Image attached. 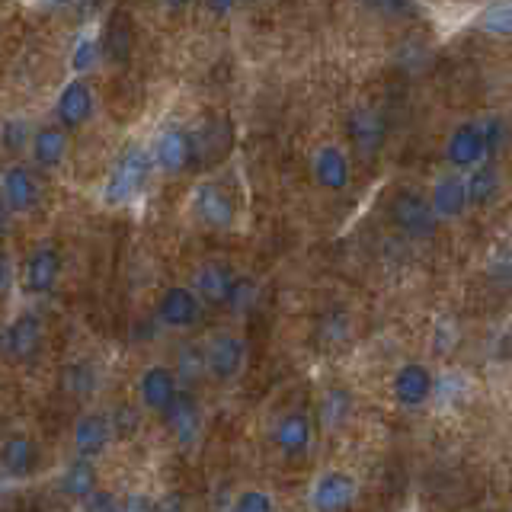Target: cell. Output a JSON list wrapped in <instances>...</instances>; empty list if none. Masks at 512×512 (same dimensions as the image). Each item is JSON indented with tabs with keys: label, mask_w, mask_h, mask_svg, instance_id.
I'll return each instance as SVG.
<instances>
[{
	"label": "cell",
	"mask_w": 512,
	"mask_h": 512,
	"mask_svg": "<svg viewBox=\"0 0 512 512\" xmlns=\"http://www.w3.org/2000/svg\"><path fill=\"white\" fill-rule=\"evenodd\" d=\"M151 167H154L151 151L141 148V144H128V148L119 154L116 167H112L109 180H106V192H103L106 205H125V202H132L138 192H141V186L148 183Z\"/></svg>",
	"instance_id": "6da1fadb"
},
{
	"label": "cell",
	"mask_w": 512,
	"mask_h": 512,
	"mask_svg": "<svg viewBox=\"0 0 512 512\" xmlns=\"http://www.w3.org/2000/svg\"><path fill=\"white\" fill-rule=\"evenodd\" d=\"M391 218L397 228L410 237H432L436 221H439V215L432 212V205L413 189H400L391 199Z\"/></svg>",
	"instance_id": "7a4b0ae2"
},
{
	"label": "cell",
	"mask_w": 512,
	"mask_h": 512,
	"mask_svg": "<svg viewBox=\"0 0 512 512\" xmlns=\"http://www.w3.org/2000/svg\"><path fill=\"white\" fill-rule=\"evenodd\" d=\"M151 157H154V164L167 173H180L189 164H196V141H192V132H186L180 125L164 128L154 141Z\"/></svg>",
	"instance_id": "3957f363"
},
{
	"label": "cell",
	"mask_w": 512,
	"mask_h": 512,
	"mask_svg": "<svg viewBox=\"0 0 512 512\" xmlns=\"http://www.w3.org/2000/svg\"><path fill=\"white\" fill-rule=\"evenodd\" d=\"M244 340L234 333H215L212 340L205 346V368L212 372V378L218 381H231L240 375V368H244Z\"/></svg>",
	"instance_id": "277c9868"
},
{
	"label": "cell",
	"mask_w": 512,
	"mask_h": 512,
	"mask_svg": "<svg viewBox=\"0 0 512 512\" xmlns=\"http://www.w3.org/2000/svg\"><path fill=\"white\" fill-rule=\"evenodd\" d=\"M192 215H196L205 228H215L224 231L234 224V202L224 189L212 186V183H202L192 192Z\"/></svg>",
	"instance_id": "5b68a950"
},
{
	"label": "cell",
	"mask_w": 512,
	"mask_h": 512,
	"mask_svg": "<svg viewBox=\"0 0 512 512\" xmlns=\"http://www.w3.org/2000/svg\"><path fill=\"white\" fill-rule=\"evenodd\" d=\"M164 416H167V426L173 432V439L180 445H192L199 439L202 432V410L196 404V397L189 391H176L173 400L164 407Z\"/></svg>",
	"instance_id": "8992f818"
},
{
	"label": "cell",
	"mask_w": 512,
	"mask_h": 512,
	"mask_svg": "<svg viewBox=\"0 0 512 512\" xmlns=\"http://www.w3.org/2000/svg\"><path fill=\"white\" fill-rule=\"evenodd\" d=\"M445 157L452 160V167L458 170H474L477 164H484L487 157V144H484V128L474 122L458 125L452 138H448Z\"/></svg>",
	"instance_id": "52a82bcc"
},
{
	"label": "cell",
	"mask_w": 512,
	"mask_h": 512,
	"mask_svg": "<svg viewBox=\"0 0 512 512\" xmlns=\"http://www.w3.org/2000/svg\"><path fill=\"white\" fill-rule=\"evenodd\" d=\"M157 314H160V320H164L167 327H173V330H186V327H192L199 320V298H196V292L192 288H186V285H170L164 295H160V301H157Z\"/></svg>",
	"instance_id": "ba28073f"
},
{
	"label": "cell",
	"mask_w": 512,
	"mask_h": 512,
	"mask_svg": "<svg viewBox=\"0 0 512 512\" xmlns=\"http://www.w3.org/2000/svg\"><path fill=\"white\" fill-rule=\"evenodd\" d=\"M0 192H4V205L10 208V212H32V208L39 205V180L32 176V170L26 167H10L4 173V180H0Z\"/></svg>",
	"instance_id": "9c48e42d"
},
{
	"label": "cell",
	"mask_w": 512,
	"mask_h": 512,
	"mask_svg": "<svg viewBox=\"0 0 512 512\" xmlns=\"http://www.w3.org/2000/svg\"><path fill=\"white\" fill-rule=\"evenodd\" d=\"M55 112L64 128H80L93 116V90L84 84V80H68L64 90L58 93Z\"/></svg>",
	"instance_id": "30bf717a"
},
{
	"label": "cell",
	"mask_w": 512,
	"mask_h": 512,
	"mask_svg": "<svg viewBox=\"0 0 512 512\" xmlns=\"http://www.w3.org/2000/svg\"><path fill=\"white\" fill-rule=\"evenodd\" d=\"M394 397H397V404H404V407H423L426 400L432 397L429 368L420 365V362H407L394 375Z\"/></svg>",
	"instance_id": "8fae6325"
},
{
	"label": "cell",
	"mask_w": 512,
	"mask_h": 512,
	"mask_svg": "<svg viewBox=\"0 0 512 512\" xmlns=\"http://www.w3.org/2000/svg\"><path fill=\"white\" fill-rule=\"evenodd\" d=\"M39 346H42V317L26 311V314L16 317L7 330V352L13 359L29 362L39 352Z\"/></svg>",
	"instance_id": "7c38bea8"
},
{
	"label": "cell",
	"mask_w": 512,
	"mask_h": 512,
	"mask_svg": "<svg viewBox=\"0 0 512 512\" xmlns=\"http://www.w3.org/2000/svg\"><path fill=\"white\" fill-rule=\"evenodd\" d=\"M176 391H180V388H176V375L164 365H151L138 381L141 404L148 410H154V413H164V407L170 404Z\"/></svg>",
	"instance_id": "4fadbf2b"
},
{
	"label": "cell",
	"mask_w": 512,
	"mask_h": 512,
	"mask_svg": "<svg viewBox=\"0 0 512 512\" xmlns=\"http://www.w3.org/2000/svg\"><path fill=\"white\" fill-rule=\"evenodd\" d=\"M112 439V426L106 413H87L84 420L74 426V448L80 458H96L106 452Z\"/></svg>",
	"instance_id": "5bb4252c"
},
{
	"label": "cell",
	"mask_w": 512,
	"mask_h": 512,
	"mask_svg": "<svg viewBox=\"0 0 512 512\" xmlns=\"http://www.w3.org/2000/svg\"><path fill=\"white\" fill-rule=\"evenodd\" d=\"M58 272H61V256L52 247H39L26 260V292L32 295L52 292L58 282Z\"/></svg>",
	"instance_id": "9a60e30c"
},
{
	"label": "cell",
	"mask_w": 512,
	"mask_h": 512,
	"mask_svg": "<svg viewBox=\"0 0 512 512\" xmlns=\"http://www.w3.org/2000/svg\"><path fill=\"white\" fill-rule=\"evenodd\" d=\"M356 500V480L343 471H330L314 484V509H346Z\"/></svg>",
	"instance_id": "2e32d148"
},
{
	"label": "cell",
	"mask_w": 512,
	"mask_h": 512,
	"mask_svg": "<svg viewBox=\"0 0 512 512\" xmlns=\"http://www.w3.org/2000/svg\"><path fill=\"white\" fill-rule=\"evenodd\" d=\"M432 212L439 218H458L464 208H468V183L461 180V176L448 173V176H439L436 186H432Z\"/></svg>",
	"instance_id": "e0dca14e"
},
{
	"label": "cell",
	"mask_w": 512,
	"mask_h": 512,
	"mask_svg": "<svg viewBox=\"0 0 512 512\" xmlns=\"http://www.w3.org/2000/svg\"><path fill=\"white\" fill-rule=\"evenodd\" d=\"M29 151H32V157H36L39 167H45V170L58 167L61 160L68 157V132H64V125L39 128L29 141Z\"/></svg>",
	"instance_id": "ac0fdd59"
},
{
	"label": "cell",
	"mask_w": 512,
	"mask_h": 512,
	"mask_svg": "<svg viewBox=\"0 0 512 512\" xmlns=\"http://www.w3.org/2000/svg\"><path fill=\"white\" fill-rule=\"evenodd\" d=\"M314 180L324 189H346L349 183V160L336 144H324L314 154Z\"/></svg>",
	"instance_id": "d6986e66"
},
{
	"label": "cell",
	"mask_w": 512,
	"mask_h": 512,
	"mask_svg": "<svg viewBox=\"0 0 512 512\" xmlns=\"http://www.w3.org/2000/svg\"><path fill=\"white\" fill-rule=\"evenodd\" d=\"M349 135H352V141H356V148L362 154H375L381 148V141H384V122H381V116L375 109L359 106L349 116Z\"/></svg>",
	"instance_id": "ffe728a7"
},
{
	"label": "cell",
	"mask_w": 512,
	"mask_h": 512,
	"mask_svg": "<svg viewBox=\"0 0 512 512\" xmlns=\"http://www.w3.org/2000/svg\"><path fill=\"white\" fill-rule=\"evenodd\" d=\"M276 445L282 448L285 455H301V452H308V445H311V420L304 413H285L279 426H276Z\"/></svg>",
	"instance_id": "44dd1931"
},
{
	"label": "cell",
	"mask_w": 512,
	"mask_h": 512,
	"mask_svg": "<svg viewBox=\"0 0 512 512\" xmlns=\"http://www.w3.org/2000/svg\"><path fill=\"white\" fill-rule=\"evenodd\" d=\"M36 442L29 436H10L4 445H0V464L10 477H26L32 468H36Z\"/></svg>",
	"instance_id": "7402d4cb"
},
{
	"label": "cell",
	"mask_w": 512,
	"mask_h": 512,
	"mask_svg": "<svg viewBox=\"0 0 512 512\" xmlns=\"http://www.w3.org/2000/svg\"><path fill=\"white\" fill-rule=\"evenodd\" d=\"M231 282H234L231 266H224V263H205L199 269V276H196V292L208 304H224V301H228V292H231Z\"/></svg>",
	"instance_id": "603a6c76"
},
{
	"label": "cell",
	"mask_w": 512,
	"mask_h": 512,
	"mask_svg": "<svg viewBox=\"0 0 512 512\" xmlns=\"http://www.w3.org/2000/svg\"><path fill=\"white\" fill-rule=\"evenodd\" d=\"M61 490L74 496V500H87L96 490V468L90 464V458H77L68 464V471L61 477Z\"/></svg>",
	"instance_id": "cb8c5ba5"
},
{
	"label": "cell",
	"mask_w": 512,
	"mask_h": 512,
	"mask_svg": "<svg viewBox=\"0 0 512 512\" xmlns=\"http://www.w3.org/2000/svg\"><path fill=\"white\" fill-rule=\"evenodd\" d=\"M468 183V205H490L500 192V173L493 164H477Z\"/></svg>",
	"instance_id": "d4e9b609"
},
{
	"label": "cell",
	"mask_w": 512,
	"mask_h": 512,
	"mask_svg": "<svg viewBox=\"0 0 512 512\" xmlns=\"http://www.w3.org/2000/svg\"><path fill=\"white\" fill-rule=\"evenodd\" d=\"M61 384H64V391L74 394V397H87V394H93V388H96V372H93V365H90V362H71V365L61 372Z\"/></svg>",
	"instance_id": "484cf974"
},
{
	"label": "cell",
	"mask_w": 512,
	"mask_h": 512,
	"mask_svg": "<svg viewBox=\"0 0 512 512\" xmlns=\"http://www.w3.org/2000/svg\"><path fill=\"white\" fill-rule=\"evenodd\" d=\"M128 45H132V32H128V20L116 13V16H112L109 29H106V42H103V48H106V55H109V58L122 61V58L128 55Z\"/></svg>",
	"instance_id": "4316f807"
},
{
	"label": "cell",
	"mask_w": 512,
	"mask_h": 512,
	"mask_svg": "<svg viewBox=\"0 0 512 512\" xmlns=\"http://www.w3.org/2000/svg\"><path fill=\"white\" fill-rule=\"evenodd\" d=\"M0 141H4V148L10 154H23L29 148V141H32L29 125L23 119H7L4 128H0Z\"/></svg>",
	"instance_id": "83f0119b"
},
{
	"label": "cell",
	"mask_w": 512,
	"mask_h": 512,
	"mask_svg": "<svg viewBox=\"0 0 512 512\" xmlns=\"http://www.w3.org/2000/svg\"><path fill=\"white\" fill-rule=\"evenodd\" d=\"M253 301H256V282L253 279H244V276H234L228 301H224V304H228L234 314H244V311H250Z\"/></svg>",
	"instance_id": "f1b7e54d"
},
{
	"label": "cell",
	"mask_w": 512,
	"mask_h": 512,
	"mask_svg": "<svg viewBox=\"0 0 512 512\" xmlns=\"http://www.w3.org/2000/svg\"><path fill=\"white\" fill-rule=\"evenodd\" d=\"M96 61H100V45H96V39H80L71 52V68L77 74H87L96 68Z\"/></svg>",
	"instance_id": "f546056e"
},
{
	"label": "cell",
	"mask_w": 512,
	"mask_h": 512,
	"mask_svg": "<svg viewBox=\"0 0 512 512\" xmlns=\"http://www.w3.org/2000/svg\"><path fill=\"white\" fill-rule=\"evenodd\" d=\"M484 29L496 32V36H512V0H503L484 16Z\"/></svg>",
	"instance_id": "4dcf8cb0"
},
{
	"label": "cell",
	"mask_w": 512,
	"mask_h": 512,
	"mask_svg": "<svg viewBox=\"0 0 512 512\" xmlns=\"http://www.w3.org/2000/svg\"><path fill=\"white\" fill-rule=\"evenodd\" d=\"M349 413V394L343 388H336L324 397V423L327 426H340Z\"/></svg>",
	"instance_id": "1f68e13d"
},
{
	"label": "cell",
	"mask_w": 512,
	"mask_h": 512,
	"mask_svg": "<svg viewBox=\"0 0 512 512\" xmlns=\"http://www.w3.org/2000/svg\"><path fill=\"white\" fill-rule=\"evenodd\" d=\"M368 10L384 13V16H413L416 0H362Z\"/></svg>",
	"instance_id": "d6a6232c"
},
{
	"label": "cell",
	"mask_w": 512,
	"mask_h": 512,
	"mask_svg": "<svg viewBox=\"0 0 512 512\" xmlns=\"http://www.w3.org/2000/svg\"><path fill=\"white\" fill-rule=\"evenodd\" d=\"M272 506H276V503H272L269 496L260 493V490H244V493H240L237 500H234V509H237V512H269Z\"/></svg>",
	"instance_id": "836d02e7"
},
{
	"label": "cell",
	"mask_w": 512,
	"mask_h": 512,
	"mask_svg": "<svg viewBox=\"0 0 512 512\" xmlns=\"http://www.w3.org/2000/svg\"><path fill=\"white\" fill-rule=\"evenodd\" d=\"M202 368H205V352L196 349V346L183 349V356H180V375H186L189 381H196V375H202Z\"/></svg>",
	"instance_id": "e575fe53"
},
{
	"label": "cell",
	"mask_w": 512,
	"mask_h": 512,
	"mask_svg": "<svg viewBox=\"0 0 512 512\" xmlns=\"http://www.w3.org/2000/svg\"><path fill=\"white\" fill-rule=\"evenodd\" d=\"M503 122H490V125H484V144H487V154H496V148H500V141H503Z\"/></svg>",
	"instance_id": "d590c367"
},
{
	"label": "cell",
	"mask_w": 512,
	"mask_h": 512,
	"mask_svg": "<svg viewBox=\"0 0 512 512\" xmlns=\"http://www.w3.org/2000/svg\"><path fill=\"white\" fill-rule=\"evenodd\" d=\"M84 506H87V509H119L122 503H119V500H112V496L103 493V490H93V493L87 496V500H84Z\"/></svg>",
	"instance_id": "8d00e7d4"
},
{
	"label": "cell",
	"mask_w": 512,
	"mask_h": 512,
	"mask_svg": "<svg viewBox=\"0 0 512 512\" xmlns=\"http://www.w3.org/2000/svg\"><path fill=\"white\" fill-rule=\"evenodd\" d=\"M10 285H13V266L7 260V253L0 250V292H7Z\"/></svg>",
	"instance_id": "74e56055"
},
{
	"label": "cell",
	"mask_w": 512,
	"mask_h": 512,
	"mask_svg": "<svg viewBox=\"0 0 512 512\" xmlns=\"http://www.w3.org/2000/svg\"><path fill=\"white\" fill-rule=\"evenodd\" d=\"M234 4H237V0H205V7L212 10L215 16H228L234 10Z\"/></svg>",
	"instance_id": "f35d334b"
},
{
	"label": "cell",
	"mask_w": 512,
	"mask_h": 512,
	"mask_svg": "<svg viewBox=\"0 0 512 512\" xmlns=\"http://www.w3.org/2000/svg\"><path fill=\"white\" fill-rule=\"evenodd\" d=\"M183 506H186L183 496H167V500L154 503V509H183Z\"/></svg>",
	"instance_id": "ab89813d"
},
{
	"label": "cell",
	"mask_w": 512,
	"mask_h": 512,
	"mask_svg": "<svg viewBox=\"0 0 512 512\" xmlns=\"http://www.w3.org/2000/svg\"><path fill=\"white\" fill-rule=\"evenodd\" d=\"M7 228H10V208H4V202H0V234Z\"/></svg>",
	"instance_id": "60d3db41"
},
{
	"label": "cell",
	"mask_w": 512,
	"mask_h": 512,
	"mask_svg": "<svg viewBox=\"0 0 512 512\" xmlns=\"http://www.w3.org/2000/svg\"><path fill=\"white\" fill-rule=\"evenodd\" d=\"M128 509H154V503H151V500H144V496H138V500L128 503Z\"/></svg>",
	"instance_id": "b9f144b4"
},
{
	"label": "cell",
	"mask_w": 512,
	"mask_h": 512,
	"mask_svg": "<svg viewBox=\"0 0 512 512\" xmlns=\"http://www.w3.org/2000/svg\"><path fill=\"white\" fill-rule=\"evenodd\" d=\"M186 4H189V0H164V7H167V10H183Z\"/></svg>",
	"instance_id": "7bdbcfd3"
},
{
	"label": "cell",
	"mask_w": 512,
	"mask_h": 512,
	"mask_svg": "<svg viewBox=\"0 0 512 512\" xmlns=\"http://www.w3.org/2000/svg\"><path fill=\"white\" fill-rule=\"evenodd\" d=\"M45 4H52V7H58V4H71V0H45Z\"/></svg>",
	"instance_id": "ee69618b"
}]
</instances>
